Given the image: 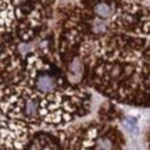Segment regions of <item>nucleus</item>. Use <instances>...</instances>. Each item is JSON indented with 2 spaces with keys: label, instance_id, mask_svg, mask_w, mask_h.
<instances>
[{
  "label": "nucleus",
  "instance_id": "obj_1",
  "mask_svg": "<svg viewBox=\"0 0 150 150\" xmlns=\"http://www.w3.org/2000/svg\"><path fill=\"white\" fill-rule=\"evenodd\" d=\"M76 57L83 83L112 102L150 107V39L122 32L85 38Z\"/></svg>",
  "mask_w": 150,
  "mask_h": 150
},
{
  "label": "nucleus",
  "instance_id": "obj_5",
  "mask_svg": "<svg viewBox=\"0 0 150 150\" xmlns=\"http://www.w3.org/2000/svg\"><path fill=\"white\" fill-rule=\"evenodd\" d=\"M121 124H122L124 129L129 132V134L132 135V136H136V135L139 134V125H138V121L132 117H124L121 120Z\"/></svg>",
  "mask_w": 150,
  "mask_h": 150
},
{
  "label": "nucleus",
  "instance_id": "obj_2",
  "mask_svg": "<svg viewBox=\"0 0 150 150\" xmlns=\"http://www.w3.org/2000/svg\"><path fill=\"white\" fill-rule=\"evenodd\" d=\"M54 0H1V46L31 43L47 31Z\"/></svg>",
  "mask_w": 150,
  "mask_h": 150
},
{
  "label": "nucleus",
  "instance_id": "obj_3",
  "mask_svg": "<svg viewBox=\"0 0 150 150\" xmlns=\"http://www.w3.org/2000/svg\"><path fill=\"white\" fill-rule=\"evenodd\" d=\"M63 149H122V132L107 121L68 125L59 131Z\"/></svg>",
  "mask_w": 150,
  "mask_h": 150
},
{
  "label": "nucleus",
  "instance_id": "obj_4",
  "mask_svg": "<svg viewBox=\"0 0 150 150\" xmlns=\"http://www.w3.org/2000/svg\"><path fill=\"white\" fill-rule=\"evenodd\" d=\"M114 14L108 22L111 32L150 36V0H106Z\"/></svg>",
  "mask_w": 150,
  "mask_h": 150
}]
</instances>
